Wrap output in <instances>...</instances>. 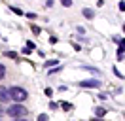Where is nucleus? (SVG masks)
<instances>
[{
  "instance_id": "14",
  "label": "nucleus",
  "mask_w": 125,
  "mask_h": 121,
  "mask_svg": "<svg viewBox=\"0 0 125 121\" xmlns=\"http://www.w3.org/2000/svg\"><path fill=\"white\" fill-rule=\"evenodd\" d=\"M25 17H29V19H36L38 15L34 13V11H29V13H25Z\"/></svg>"
},
{
  "instance_id": "4",
  "label": "nucleus",
  "mask_w": 125,
  "mask_h": 121,
  "mask_svg": "<svg viewBox=\"0 0 125 121\" xmlns=\"http://www.w3.org/2000/svg\"><path fill=\"white\" fill-rule=\"evenodd\" d=\"M0 100H2V102H8L10 100V93H8V89H4V87L0 89Z\"/></svg>"
},
{
  "instance_id": "16",
  "label": "nucleus",
  "mask_w": 125,
  "mask_h": 121,
  "mask_svg": "<svg viewBox=\"0 0 125 121\" xmlns=\"http://www.w3.org/2000/svg\"><path fill=\"white\" fill-rule=\"evenodd\" d=\"M44 93H46V97H51V95H53V89H49V87H46V89H44Z\"/></svg>"
},
{
  "instance_id": "1",
  "label": "nucleus",
  "mask_w": 125,
  "mask_h": 121,
  "mask_svg": "<svg viewBox=\"0 0 125 121\" xmlns=\"http://www.w3.org/2000/svg\"><path fill=\"white\" fill-rule=\"evenodd\" d=\"M10 93V100H13L15 104H21V102H25L27 98H29V93H27V89H23V87H10L8 89Z\"/></svg>"
},
{
  "instance_id": "23",
  "label": "nucleus",
  "mask_w": 125,
  "mask_h": 121,
  "mask_svg": "<svg viewBox=\"0 0 125 121\" xmlns=\"http://www.w3.org/2000/svg\"><path fill=\"white\" fill-rule=\"evenodd\" d=\"M4 113H6V110H4L2 106H0V115H4Z\"/></svg>"
},
{
  "instance_id": "19",
  "label": "nucleus",
  "mask_w": 125,
  "mask_h": 121,
  "mask_svg": "<svg viewBox=\"0 0 125 121\" xmlns=\"http://www.w3.org/2000/svg\"><path fill=\"white\" fill-rule=\"evenodd\" d=\"M62 6H66V8H70V6H72V2H70V0H62Z\"/></svg>"
},
{
  "instance_id": "15",
  "label": "nucleus",
  "mask_w": 125,
  "mask_h": 121,
  "mask_svg": "<svg viewBox=\"0 0 125 121\" xmlns=\"http://www.w3.org/2000/svg\"><path fill=\"white\" fill-rule=\"evenodd\" d=\"M32 32H34V34H40V32H42V29H40V27H36V25H32Z\"/></svg>"
},
{
  "instance_id": "22",
  "label": "nucleus",
  "mask_w": 125,
  "mask_h": 121,
  "mask_svg": "<svg viewBox=\"0 0 125 121\" xmlns=\"http://www.w3.org/2000/svg\"><path fill=\"white\" fill-rule=\"evenodd\" d=\"M59 70H61V68L55 66V68H51V70H49V74H55V72H59Z\"/></svg>"
},
{
  "instance_id": "24",
  "label": "nucleus",
  "mask_w": 125,
  "mask_h": 121,
  "mask_svg": "<svg viewBox=\"0 0 125 121\" xmlns=\"http://www.w3.org/2000/svg\"><path fill=\"white\" fill-rule=\"evenodd\" d=\"M15 121H27V119H15Z\"/></svg>"
},
{
  "instance_id": "13",
  "label": "nucleus",
  "mask_w": 125,
  "mask_h": 121,
  "mask_svg": "<svg viewBox=\"0 0 125 121\" xmlns=\"http://www.w3.org/2000/svg\"><path fill=\"white\" fill-rule=\"evenodd\" d=\"M95 112H97V115H99V117H101V115H104V113H106V110H104V108H97V110H95Z\"/></svg>"
},
{
  "instance_id": "5",
  "label": "nucleus",
  "mask_w": 125,
  "mask_h": 121,
  "mask_svg": "<svg viewBox=\"0 0 125 121\" xmlns=\"http://www.w3.org/2000/svg\"><path fill=\"white\" fill-rule=\"evenodd\" d=\"M57 64H59V60H57V59H49V60H46L44 66H46V68H55Z\"/></svg>"
},
{
  "instance_id": "21",
  "label": "nucleus",
  "mask_w": 125,
  "mask_h": 121,
  "mask_svg": "<svg viewBox=\"0 0 125 121\" xmlns=\"http://www.w3.org/2000/svg\"><path fill=\"white\" fill-rule=\"evenodd\" d=\"M117 8H119L121 11H125V2H119V4H117Z\"/></svg>"
},
{
  "instance_id": "8",
  "label": "nucleus",
  "mask_w": 125,
  "mask_h": 121,
  "mask_svg": "<svg viewBox=\"0 0 125 121\" xmlns=\"http://www.w3.org/2000/svg\"><path fill=\"white\" fill-rule=\"evenodd\" d=\"M83 68H85V70H89V72H93V74H97V76L101 74V70H99V68H93V66H83Z\"/></svg>"
},
{
  "instance_id": "20",
  "label": "nucleus",
  "mask_w": 125,
  "mask_h": 121,
  "mask_svg": "<svg viewBox=\"0 0 125 121\" xmlns=\"http://www.w3.org/2000/svg\"><path fill=\"white\" fill-rule=\"evenodd\" d=\"M34 45H36V44H32V42H27V49H34Z\"/></svg>"
},
{
  "instance_id": "3",
  "label": "nucleus",
  "mask_w": 125,
  "mask_h": 121,
  "mask_svg": "<svg viewBox=\"0 0 125 121\" xmlns=\"http://www.w3.org/2000/svg\"><path fill=\"white\" fill-rule=\"evenodd\" d=\"M80 87H87V89H99V87H101V81H99V80H83V81H80Z\"/></svg>"
},
{
  "instance_id": "12",
  "label": "nucleus",
  "mask_w": 125,
  "mask_h": 121,
  "mask_svg": "<svg viewBox=\"0 0 125 121\" xmlns=\"http://www.w3.org/2000/svg\"><path fill=\"white\" fill-rule=\"evenodd\" d=\"M4 74H6V66H4V64H2V62H0V80H2V78H4Z\"/></svg>"
},
{
  "instance_id": "11",
  "label": "nucleus",
  "mask_w": 125,
  "mask_h": 121,
  "mask_svg": "<svg viewBox=\"0 0 125 121\" xmlns=\"http://www.w3.org/2000/svg\"><path fill=\"white\" fill-rule=\"evenodd\" d=\"M125 51V40H119V51L117 53H123Z\"/></svg>"
},
{
  "instance_id": "10",
  "label": "nucleus",
  "mask_w": 125,
  "mask_h": 121,
  "mask_svg": "<svg viewBox=\"0 0 125 121\" xmlns=\"http://www.w3.org/2000/svg\"><path fill=\"white\" fill-rule=\"evenodd\" d=\"M4 55H6V57H10V59H17V53H15V51H6Z\"/></svg>"
},
{
  "instance_id": "18",
  "label": "nucleus",
  "mask_w": 125,
  "mask_h": 121,
  "mask_svg": "<svg viewBox=\"0 0 125 121\" xmlns=\"http://www.w3.org/2000/svg\"><path fill=\"white\" fill-rule=\"evenodd\" d=\"M114 74H116V76H117V78H123V74H121V72H119V70H117V68H116V66H114Z\"/></svg>"
},
{
  "instance_id": "6",
  "label": "nucleus",
  "mask_w": 125,
  "mask_h": 121,
  "mask_svg": "<svg viewBox=\"0 0 125 121\" xmlns=\"http://www.w3.org/2000/svg\"><path fill=\"white\" fill-rule=\"evenodd\" d=\"M82 13H83L85 19H93V10H89V8H83V10H82Z\"/></svg>"
},
{
  "instance_id": "17",
  "label": "nucleus",
  "mask_w": 125,
  "mask_h": 121,
  "mask_svg": "<svg viewBox=\"0 0 125 121\" xmlns=\"http://www.w3.org/2000/svg\"><path fill=\"white\" fill-rule=\"evenodd\" d=\"M38 121H47V115H46V113H40V115H38Z\"/></svg>"
},
{
  "instance_id": "7",
  "label": "nucleus",
  "mask_w": 125,
  "mask_h": 121,
  "mask_svg": "<svg viewBox=\"0 0 125 121\" xmlns=\"http://www.w3.org/2000/svg\"><path fill=\"white\" fill-rule=\"evenodd\" d=\"M59 106H61L62 110H66V112H68V110H72V104H70V102H61Z\"/></svg>"
},
{
  "instance_id": "9",
  "label": "nucleus",
  "mask_w": 125,
  "mask_h": 121,
  "mask_svg": "<svg viewBox=\"0 0 125 121\" xmlns=\"http://www.w3.org/2000/svg\"><path fill=\"white\" fill-rule=\"evenodd\" d=\"M10 10H11L13 13H17V15H23V11H21V10H19L17 6H10Z\"/></svg>"
},
{
  "instance_id": "2",
  "label": "nucleus",
  "mask_w": 125,
  "mask_h": 121,
  "mask_svg": "<svg viewBox=\"0 0 125 121\" xmlns=\"http://www.w3.org/2000/svg\"><path fill=\"white\" fill-rule=\"evenodd\" d=\"M6 113H8L10 117H13V119H25V115L29 113V110H27L25 106H21V104H13V106H10L8 110H6Z\"/></svg>"
}]
</instances>
